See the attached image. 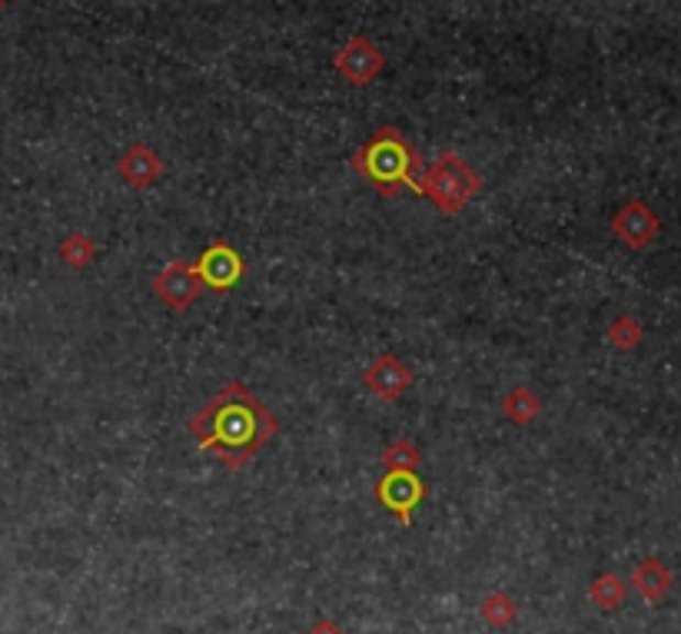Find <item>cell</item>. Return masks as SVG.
<instances>
[{
	"label": "cell",
	"instance_id": "6da1fadb",
	"mask_svg": "<svg viewBox=\"0 0 681 634\" xmlns=\"http://www.w3.org/2000/svg\"><path fill=\"white\" fill-rule=\"evenodd\" d=\"M615 233L628 243V247H645L651 243V237L658 233V220L645 203H631L625 214L615 220Z\"/></svg>",
	"mask_w": 681,
	"mask_h": 634
},
{
	"label": "cell",
	"instance_id": "7a4b0ae2",
	"mask_svg": "<svg viewBox=\"0 0 681 634\" xmlns=\"http://www.w3.org/2000/svg\"><path fill=\"white\" fill-rule=\"evenodd\" d=\"M4 4H8V0H0V8H4Z\"/></svg>",
	"mask_w": 681,
	"mask_h": 634
}]
</instances>
